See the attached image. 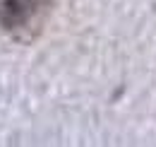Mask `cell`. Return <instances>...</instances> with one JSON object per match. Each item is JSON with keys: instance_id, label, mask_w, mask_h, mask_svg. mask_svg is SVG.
<instances>
[{"instance_id": "obj_1", "label": "cell", "mask_w": 156, "mask_h": 147, "mask_svg": "<svg viewBox=\"0 0 156 147\" xmlns=\"http://www.w3.org/2000/svg\"><path fill=\"white\" fill-rule=\"evenodd\" d=\"M51 0H0V29L12 36H27L29 27H41Z\"/></svg>"}]
</instances>
